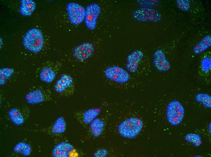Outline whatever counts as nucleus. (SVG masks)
I'll use <instances>...</instances> for the list:
<instances>
[{
  "instance_id": "nucleus-1",
  "label": "nucleus",
  "mask_w": 211,
  "mask_h": 157,
  "mask_svg": "<svg viewBox=\"0 0 211 157\" xmlns=\"http://www.w3.org/2000/svg\"><path fill=\"white\" fill-rule=\"evenodd\" d=\"M143 123L139 118L129 117L120 122L117 127L118 133L122 137L132 139L137 136L143 127Z\"/></svg>"
},
{
  "instance_id": "nucleus-2",
  "label": "nucleus",
  "mask_w": 211,
  "mask_h": 157,
  "mask_svg": "<svg viewBox=\"0 0 211 157\" xmlns=\"http://www.w3.org/2000/svg\"><path fill=\"white\" fill-rule=\"evenodd\" d=\"M22 44L27 50L34 53L40 52L43 45L44 40L41 31L36 28L29 29L24 35Z\"/></svg>"
},
{
  "instance_id": "nucleus-3",
  "label": "nucleus",
  "mask_w": 211,
  "mask_h": 157,
  "mask_svg": "<svg viewBox=\"0 0 211 157\" xmlns=\"http://www.w3.org/2000/svg\"><path fill=\"white\" fill-rule=\"evenodd\" d=\"M109 118L108 115L98 116L89 124L84 139L90 140L101 136L104 133Z\"/></svg>"
},
{
  "instance_id": "nucleus-4",
  "label": "nucleus",
  "mask_w": 211,
  "mask_h": 157,
  "mask_svg": "<svg viewBox=\"0 0 211 157\" xmlns=\"http://www.w3.org/2000/svg\"><path fill=\"white\" fill-rule=\"evenodd\" d=\"M131 17L134 21L141 22H158L162 18L161 13L157 10L153 8L143 7L135 9L132 12Z\"/></svg>"
},
{
  "instance_id": "nucleus-5",
  "label": "nucleus",
  "mask_w": 211,
  "mask_h": 157,
  "mask_svg": "<svg viewBox=\"0 0 211 157\" xmlns=\"http://www.w3.org/2000/svg\"><path fill=\"white\" fill-rule=\"evenodd\" d=\"M184 109L182 103L177 100H173L168 104L166 109V117L168 122L173 126L179 124L183 121L184 115Z\"/></svg>"
},
{
  "instance_id": "nucleus-6",
  "label": "nucleus",
  "mask_w": 211,
  "mask_h": 157,
  "mask_svg": "<svg viewBox=\"0 0 211 157\" xmlns=\"http://www.w3.org/2000/svg\"><path fill=\"white\" fill-rule=\"evenodd\" d=\"M54 88L55 92L60 95L70 96L73 95L75 91L74 81L69 75L63 74L56 81Z\"/></svg>"
},
{
  "instance_id": "nucleus-7",
  "label": "nucleus",
  "mask_w": 211,
  "mask_h": 157,
  "mask_svg": "<svg viewBox=\"0 0 211 157\" xmlns=\"http://www.w3.org/2000/svg\"><path fill=\"white\" fill-rule=\"evenodd\" d=\"M105 76L108 79L119 84H124L129 80L130 74L123 68L116 66L106 68L104 71Z\"/></svg>"
},
{
  "instance_id": "nucleus-8",
  "label": "nucleus",
  "mask_w": 211,
  "mask_h": 157,
  "mask_svg": "<svg viewBox=\"0 0 211 157\" xmlns=\"http://www.w3.org/2000/svg\"><path fill=\"white\" fill-rule=\"evenodd\" d=\"M102 108L100 107H93L75 112L74 118L85 128L100 114Z\"/></svg>"
},
{
  "instance_id": "nucleus-9",
  "label": "nucleus",
  "mask_w": 211,
  "mask_h": 157,
  "mask_svg": "<svg viewBox=\"0 0 211 157\" xmlns=\"http://www.w3.org/2000/svg\"><path fill=\"white\" fill-rule=\"evenodd\" d=\"M101 11L100 5L96 3H90L85 8L84 21L86 26L89 30H93L95 28L97 20Z\"/></svg>"
},
{
  "instance_id": "nucleus-10",
  "label": "nucleus",
  "mask_w": 211,
  "mask_h": 157,
  "mask_svg": "<svg viewBox=\"0 0 211 157\" xmlns=\"http://www.w3.org/2000/svg\"><path fill=\"white\" fill-rule=\"evenodd\" d=\"M66 9L69 19L71 23L79 25L84 21L85 8L80 4L74 2L69 3L66 5Z\"/></svg>"
},
{
  "instance_id": "nucleus-11",
  "label": "nucleus",
  "mask_w": 211,
  "mask_h": 157,
  "mask_svg": "<svg viewBox=\"0 0 211 157\" xmlns=\"http://www.w3.org/2000/svg\"><path fill=\"white\" fill-rule=\"evenodd\" d=\"M94 50V47L92 43L87 42H83L74 48L73 56L77 61H84L92 56Z\"/></svg>"
},
{
  "instance_id": "nucleus-12",
  "label": "nucleus",
  "mask_w": 211,
  "mask_h": 157,
  "mask_svg": "<svg viewBox=\"0 0 211 157\" xmlns=\"http://www.w3.org/2000/svg\"><path fill=\"white\" fill-rule=\"evenodd\" d=\"M152 63L155 69L160 72H167L171 67L170 63L164 52L160 49H157L154 52Z\"/></svg>"
},
{
  "instance_id": "nucleus-13",
  "label": "nucleus",
  "mask_w": 211,
  "mask_h": 157,
  "mask_svg": "<svg viewBox=\"0 0 211 157\" xmlns=\"http://www.w3.org/2000/svg\"><path fill=\"white\" fill-rule=\"evenodd\" d=\"M52 153L54 157H68L75 155L78 153L72 144L67 141H62L54 146Z\"/></svg>"
},
{
  "instance_id": "nucleus-14",
  "label": "nucleus",
  "mask_w": 211,
  "mask_h": 157,
  "mask_svg": "<svg viewBox=\"0 0 211 157\" xmlns=\"http://www.w3.org/2000/svg\"><path fill=\"white\" fill-rule=\"evenodd\" d=\"M143 52L139 49H136L128 55L126 68L129 72L133 73L137 70L139 65L143 58Z\"/></svg>"
},
{
  "instance_id": "nucleus-15",
  "label": "nucleus",
  "mask_w": 211,
  "mask_h": 157,
  "mask_svg": "<svg viewBox=\"0 0 211 157\" xmlns=\"http://www.w3.org/2000/svg\"><path fill=\"white\" fill-rule=\"evenodd\" d=\"M45 93L39 89L34 90L28 92L25 96L26 102L30 104H38L51 98L50 93Z\"/></svg>"
},
{
  "instance_id": "nucleus-16",
  "label": "nucleus",
  "mask_w": 211,
  "mask_h": 157,
  "mask_svg": "<svg viewBox=\"0 0 211 157\" xmlns=\"http://www.w3.org/2000/svg\"><path fill=\"white\" fill-rule=\"evenodd\" d=\"M67 124L63 117H58L49 129L50 133L53 135H57L64 133L66 130Z\"/></svg>"
},
{
  "instance_id": "nucleus-17",
  "label": "nucleus",
  "mask_w": 211,
  "mask_h": 157,
  "mask_svg": "<svg viewBox=\"0 0 211 157\" xmlns=\"http://www.w3.org/2000/svg\"><path fill=\"white\" fill-rule=\"evenodd\" d=\"M211 46V36L207 34L203 37L194 46L193 53L195 55H200Z\"/></svg>"
},
{
  "instance_id": "nucleus-18",
  "label": "nucleus",
  "mask_w": 211,
  "mask_h": 157,
  "mask_svg": "<svg viewBox=\"0 0 211 157\" xmlns=\"http://www.w3.org/2000/svg\"><path fill=\"white\" fill-rule=\"evenodd\" d=\"M8 114L12 122L16 126H20L24 123L25 117L20 110L16 108H12L8 111Z\"/></svg>"
},
{
  "instance_id": "nucleus-19",
  "label": "nucleus",
  "mask_w": 211,
  "mask_h": 157,
  "mask_svg": "<svg viewBox=\"0 0 211 157\" xmlns=\"http://www.w3.org/2000/svg\"><path fill=\"white\" fill-rule=\"evenodd\" d=\"M35 3L34 1L21 0L20 1L19 12L24 16H30L35 10Z\"/></svg>"
},
{
  "instance_id": "nucleus-20",
  "label": "nucleus",
  "mask_w": 211,
  "mask_h": 157,
  "mask_svg": "<svg viewBox=\"0 0 211 157\" xmlns=\"http://www.w3.org/2000/svg\"><path fill=\"white\" fill-rule=\"evenodd\" d=\"M56 71L53 69L46 67L42 69L39 74V78L41 81L47 83L52 82L55 78Z\"/></svg>"
},
{
  "instance_id": "nucleus-21",
  "label": "nucleus",
  "mask_w": 211,
  "mask_h": 157,
  "mask_svg": "<svg viewBox=\"0 0 211 157\" xmlns=\"http://www.w3.org/2000/svg\"><path fill=\"white\" fill-rule=\"evenodd\" d=\"M13 150L16 153L21 154L24 156H27L31 153L32 147L26 143L20 142L15 146Z\"/></svg>"
},
{
  "instance_id": "nucleus-22",
  "label": "nucleus",
  "mask_w": 211,
  "mask_h": 157,
  "mask_svg": "<svg viewBox=\"0 0 211 157\" xmlns=\"http://www.w3.org/2000/svg\"><path fill=\"white\" fill-rule=\"evenodd\" d=\"M14 72L13 69L10 67L2 68L0 69V85L2 86L11 77Z\"/></svg>"
},
{
  "instance_id": "nucleus-23",
  "label": "nucleus",
  "mask_w": 211,
  "mask_h": 157,
  "mask_svg": "<svg viewBox=\"0 0 211 157\" xmlns=\"http://www.w3.org/2000/svg\"><path fill=\"white\" fill-rule=\"evenodd\" d=\"M196 101L207 107H211V96L205 93H199L195 97Z\"/></svg>"
},
{
  "instance_id": "nucleus-24",
  "label": "nucleus",
  "mask_w": 211,
  "mask_h": 157,
  "mask_svg": "<svg viewBox=\"0 0 211 157\" xmlns=\"http://www.w3.org/2000/svg\"><path fill=\"white\" fill-rule=\"evenodd\" d=\"M136 2L140 7L153 8L157 7L160 3L159 0H137Z\"/></svg>"
},
{
  "instance_id": "nucleus-25",
  "label": "nucleus",
  "mask_w": 211,
  "mask_h": 157,
  "mask_svg": "<svg viewBox=\"0 0 211 157\" xmlns=\"http://www.w3.org/2000/svg\"><path fill=\"white\" fill-rule=\"evenodd\" d=\"M176 3L177 7L183 11H187L190 9L191 2L189 0H176Z\"/></svg>"
}]
</instances>
